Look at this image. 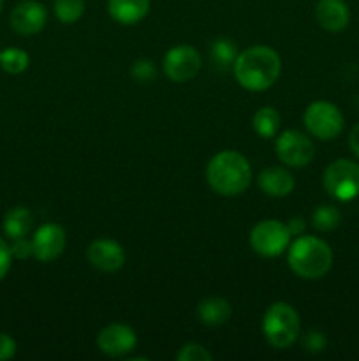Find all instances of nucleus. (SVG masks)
<instances>
[{
  "label": "nucleus",
  "mask_w": 359,
  "mask_h": 361,
  "mask_svg": "<svg viewBox=\"0 0 359 361\" xmlns=\"http://www.w3.org/2000/svg\"><path fill=\"white\" fill-rule=\"evenodd\" d=\"M232 73L245 90L264 92L273 87L280 78L282 59L271 46H250L238 53Z\"/></svg>",
  "instance_id": "1"
},
{
  "label": "nucleus",
  "mask_w": 359,
  "mask_h": 361,
  "mask_svg": "<svg viewBox=\"0 0 359 361\" xmlns=\"http://www.w3.org/2000/svg\"><path fill=\"white\" fill-rule=\"evenodd\" d=\"M206 182L218 196H239L252 183L250 162L236 150L218 152L206 166Z\"/></svg>",
  "instance_id": "2"
},
{
  "label": "nucleus",
  "mask_w": 359,
  "mask_h": 361,
  "mask_svg": "<svg viewBox=\"0 0 359 361\" xmlns=\"http://www.w3.org/2000/svg\"><path fill=\"white\" fill-rule=\"evenodd\" d=\"M287 263L292 274L305 281L322 279L333 267V250L317 236H298L287 249Z\"/></svg>",
  "instance_id": "3"
},
{
  "label": "nucleus",
  "mask_w": 359,
  "mask_h": 361,
  "mask_svg": "<svg viewBox=\"0 0 359 361\" xmlns=\"http://www.w3.org/2000/svg\"><path fill=\"white\" fill-rule=\"evenodd\" d=\"M301 319L298 310L285 302L267 307L263 317V334L267 344L275 349H289L299 337Z\"/></svg>",
  "instance_id": "4"
},
{
  "label": "nucleus",
  "mask_w": 359,
  "mask_h": 361,
  "mask_svg": "<svg viewBox=\"0 0 359 361\" xmlns=\"http://www.w3.org/2000/svg\"><path fill=\"white\" fill-rule=\"evenodd\" d=\"M322 183L333 200H355L359 196V164L351 159H336L324 171Z\"/></svg>",
  "instance_id": "5"
},
{
  "label": "nucleus",
  "mask_w": 359,
  "mask_h": 361,
  "mask_svg": "<svg viewBox=\"0 0 359 361\" xmlns=\"http://www.w3.org/2000/svg\"><path fill=\"white\" fill-rule=\"evenodd\" d=\"M292 235L285 222L277 219H266L257 222L248 236L250 247L263 257H277L284 254L291 245Z\"/></svg>",
  "instance_id": "6"
},
{
  "label": "nucleus",
  "mask_w": 359,
  "mask_h": 361,
  "mask_svg": "<svg viewBox=\"0 0 359 361\" xmlns=\"http://www.w3.org/2000/svg\"><path fill=\"white\" fill-rule=\"evenodd\" d=\"M303 123L310 136L317 137L320 141H331L338 137L344 130V115L329 101H315L305 109Z\"/></svg>",
  "instance_id": "7"
},
{
  "label": "nucleus",
  "mask_w": 359,
  "mask_h": 361,
  "mask_svg": "<svg viewBox=\"0 0 359 361\" xmlns=\"http://www.w3.org/2000/svg\"><path fill=\"white\" fill-rule=\"evenodd\" d=\"M275 154L287 168H305L315 157V145L301 130H284L275 141Z\"/></svg>",
  "instance_id": "8"
},
{
  "label": "nucleus",
  "mask_w": 359,
  "mask_h": 361,
  "mask_svg": "<svg viewBox=\"0 0 359 361\" xmlns=\"http://www.w3.org/2000/svg\"><path fill=\"white\" fill-rule=\"evenodd\" d=\"M201 55L194 46H172L164 56V73L172 83H187L194 80L201 71Z\"/></svg>",
  "instance_id": "9"
},
{
  "label": "nucleus",
  "mask_w": 359,
  "mask_h": 361,
  "mask_svg": "<svg viewBox=\"0 0 359 361\" xmlns=\"http://www.w3.org/2000/svg\"><path fill=\"white\" fill-rule=\"evenodd\" d=\"M137 344L136 331L122 323H113L102 328L97 335V348L109 358H122L134 351Z\"/></svg>",
  "instance_id": "10"
},
{
  "label": "nucleus",
  "mask_w": 359,
  "mask_h": 361,
  "mask_svg": "<svg viewBox=\"0 0 359 361\" xmlns=\"http://www.w3.org/2000/svg\"><path fill=\"white\" fill-rule=\"evenodd\" d=\"M67 245L65 229L55 222L42 224L32 238V247H34V257L41 263H51L58 259L63 254Z\"/></svg>",
  "instance_id": "11"
},
{
  "label": "nucleus",
  "mask_w": 359,
  "mask_h": 361,
  "mask_svg": "<svg viewBox=\"0 0 359 361\" xmlns=\"http://www.w3.org/2000/svg\"><path fill=\"white\" fill-rule=\"evenodd\" d=\"M87 259L95 270L104 274H115L125 264V250L118 242L109 238H99L88 245Z\"/></svg>",
  "instance_id": "12"
},
{
  "label": "nucleus",
  "mask_w": 359,
  "mask_h": 361,
  "mask_svg": "<svg viewBox=\"0 0 359 361\" xmlns=\"http://www.w3.org/2000/svg\"><path fill=\"white\" fill-rule=\"evenodd\" d=\"M48 11L37 0H25L11 13V28L20 35L39 34L46 27Z\"/></svg>",
  "instance_id": "13"
},
{
  "label": "nucleus",
  "mask_w": 359,
  "mask_h": 361,
  "mask_svg": "<svg viewBox=\"0 0 359 361\" xmlns=\"http://www.w3.org/2000/svg\"><path fill=\"white\" fill-rule=\"evenodd\" d=\"M257 185L266 196L270 197H285L294 190V176L289 169L282 166H270L263 169L257 176Z\"/></svg>",
  "instance_id": "14"
},
{
  "label": "nucleus",
  "mask_w": 359,
  "mask_h": 361,
  "mask_svg": "<svg viewBox=\"0 0 359 361\" xmlns=\"http://www.w3.org/2000/svg\"><path fill=\"white\" fill-rule=\"evenodd\" d=\"M317 23L327 32H341L351 21V11L344 0H319L315 7Z\"/></svg>",
  "instance_id": "15"
},
{
  "label": "nucleus",
  "mask_w": 359,
  "mask_h": 361,
  "mask_svg": "<svg viewBox=\"0 0 359 361\" xmlns=\"http://www.w3.org/2000/svg\"><path fill=\"white\" fill-rule=\"evenodd\" d=\"M150 0H108V13L116 23L136 25L146 18Z\"/></svg>",
  "instance_id": "16"
},
{
  "label": "nucleus",
  "mask_w": 359,
  "mask_h": 361,
  "mask_svg": "<svg viewBox=\"0 0 359 361\" xmlns=\"http://www.w3.org/2000/svg\"><path fill=\"white\" fill-rule=\"evenodd\" d=\"M196 312L204 326H222V324H225L231 319L232 307L225 298L210 296V298H204L197 305Z\"/></svg>",
  "instance_id": "17"
},
{
  "label": "nucleus",
  "mask_w": 359,
  "mask_h": 361,
  "mask_svg": "<svg viewBox=\"0 0 359 361\" xmlns=\"http://www.w3.org/2000/svg\"><path fill=\"white\" fill-rule=\"evenodd\" d=\"M34 215L27 207H14L4 217V231L11 240L23 238L32 231Z\"/></svg>",
  "instance_id": "18"
},
{
  "label": "nucleus",
  "mask_w": 359,
  "mask_h": 361,
  "mask_svg": "<svg viewBox=\"0 0 359 361\" xmlns=\"http://www.w3.org/2000/svg\"><path fill=\"white\" fill-rule=\"evenodd\" d=\"M280 123H282V116L280 113L277 111L271 106H264V108L257 109L256 115L252 118V126L253 130L259 137L263 140H271L278 134L280 130Z\"/></svg>",
  "instance_id": "19"
},
{
  "label": "nucleus",
  "mask_w": 359,
  "mask_h": 361,
  "mask_svg": "<svg viewBox=\"0 0 359 361\" xmlns=\"http://www.w3.org/2000/svg\"><path fill=\"white\" fill-rule=\"evenodd\" d=\"M211 59L218 69H232L238 59V46L227 37H218L211 44Z\"/></svg>",
  "instance_id": "20"
},
{
  "label": "nucleus",
  "mask_w": 359,
  "mask_h": 361,
  "mask_svg": "<svg viewBox=\"0 0 359 361\" xmlns=\"http://www.w3.org/2000/svg\"><path fill=\"white\" fill-rule=\"evenodd\" d=\"M340 222L341 214L333 204H320L312 214V226L317 231H333V229H336L340 226Z\"/></svg>",
  "instance_id": "21"
},
{
  "label": "nucleus",
  "mask_w": 359,
  "mask_h": 361,
  "mask_svg": "<svg viewBox=\"0 0 359 361\" xmlns=\"http://www.w3.org/2000/svg\"><path fill=\"white\" fill-rule=\"evenodd\" d=\"M30 63V56L21 48H7L0 53V67L7 74H21L27 71Z\"/></svg>",
  "instance_id": "22"
},
{
  "label": "nucleus",
  "mask_w": 359,
  "mask_h": 361,
  "mask_svg": "<svg viewBox=\"0 0 359 361\" xmlns=\"http://www.w3.org/2000/svg\"><path fill=\"white\" fill-rule=\"evenodd\" d=\"M53 9L60 23L73 25L84 14V0H55Z\"/></svg>",
  "instance_id": "23"
},
{
  "label": "nucleus",
  "mask_w": 359,
  "mask_h": 361,
  "mask_svg": "<svg viewBox=\"0 0 359 361\" xmlns=\"http://www.w3.org/2000/svg\"><path fill=\"white\" fill-rule=\"evenodd\" d=\"M176 360L178 361H211L213 360V355H211L204 345L196 344V342H189V344H185L178 353H176Z\"/></svg>",
  "instance_id": "24"
},
{
  "label": "nucleus",
  "mask_w": 359,
  "mask_h": 361,
  "mask_svg": "<svg viewBox=\"0 0 359 361\" xmlns=\"http://www.w3.org/2000/svg\"><path fill=\"white\" fill-rule=\"evenodd\" d=\"M130 76L136 81H139V83H150V81H153L157 78V67H155V63L151 60H136L132 63V67H130Z\"/></svg>",
  "instance_id": "25"
},
{
  "label": "nucleus",
  "mask_w": 359,
  "mask_h": 361,
  "mask_svg": "<svg viewBox=\"0 0 359 361\" xmlns=\"http://www.w3.org/2000/svg\"><path fill=\"white\" fill-rule=\"evenodd\" d=\"M326 344L327 338L320 330H308L305 331L301 337V348L305 349L306 353H312V355L324 351V349H326Z\"/></svg>",
  "instance_id": "26"
},
{
  "label": "nucleus",
  "mask_w": 359,
  "mask_h": 361,
  "mask_svg": "<svg viewBox=\"0 0 359 361\" xmlns=\"http://www.w3.org/2000/svg\"><path fill=\"white\" fill-rule=\"evenodd\" d=\"M9 247H11V254H13V257H16V259H28V257H34L32 240H27V236L13 240V245Z\"/></svg>",
  "instance_id": "27"
},
{
  "label": "nucleus",
  "mask_w": 359,
  "mask_h": 361,
  "mask_svg": "<svg viewBox=\"0 0 359 361\" xmlns=\"http://www.w3.org/2000/svg\"><path fill=\"white\" fill-rule=\"evenodd\" d=\"M16 355V342L11 335L0 334V361L11 360Z\"/></svg>",
  "instance_id": "28"
},
{
  "label": "nucleus",
  "mask_w": 359,
  "mask_h": 361,
  "mask_svg": "<svg viewBox=\"0 0 359 361\" xmlns=\"http://www.w3.org/2000/svg\"><path fill=\"white\" fill-rule=\"evenodd\" d=\"M11 261H13V254H11V247L4 238H0V281L7 275L11 268Z\"/></svg>",
  "instance_id": "29"
},
{
  "label": "nucleus",
  "mask_w": 359,
  "mask_h": 361,
  "mask_svg": "<svg viewBox=\"0 0 359 361\" xmlns=\"http://www.w3.org/2000/svg\"><path fill=\"white\" fill-rule=\"evenodd\" d=\"M285 224H287L289 231H291L292 236H301L303 233H305L306 224H305V221H303L301 217L289 219V222H285Z\"/></svg>",
  "instance_id": "30"
},
{
  "label": "nucleus",
  "mask_w": 359,
  "mask_h": 361,
  "mask_svg": "<svg viewBox=\"0 0 359 361\" xmlns=\"http://www.w3.org/2000/svg\"><path fill=\"white\" fill-rule=\"evenodd\" d=\"M348 147H351V152L359 159V123L352 127L351 136H348Z\"/></svg>",
  "instance_id": "31"
},
{
  "label": "nucleus",
  "mask_w": 359,
  "mask_h": 361,
  "mask_svg": "<svg viewBox=\"0 0 359 361\" xmlns=\"http://www.w3.org/2000/svg\"><path fill=\"white\" fill-rule=\"evenodd\" d=\"M2 7H4V0H0V13H2Z\"/></svg>",
  "instance_id": "32"
},
{
  "label": "nucleus",
  "mask_w": 359,
  "mask_h": 361,
  "mask_svg": "<svg viewBox=\"0 0 359 361\" xmlns=\"http://www.w3.org/2000/svg\"><path fill=\"white\" fill-rule=\"evenodd\" d=\"M0 53H2V51H0Z\"/></svg>",
  "instance_id": "33"
}]
</instances>
